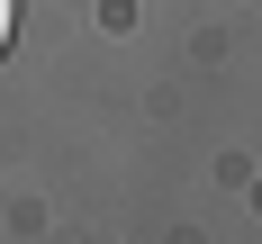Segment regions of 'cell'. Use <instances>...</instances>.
I'll return each instance as SVG.
<instances>
[{
  "instance_id": "cell-1",
  "label": "cell",
  "mask_w": 262,
  "mask_h": 244,
  "mask_svg": "<svg viewBox=\"0 0 262 244\" xmlns=\"http://www.w3.org/2000/svg\"><path fill=\"white\" fill-rule=\"evenodd\" d=\"M9 36H18V0H0V54H9Z\"/></svg>"
}]
</instances>
